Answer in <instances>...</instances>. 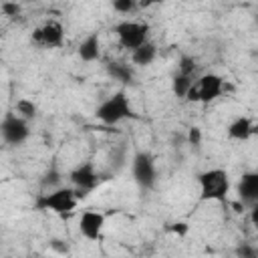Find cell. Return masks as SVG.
I'll return each instance as SVG.
<instances>
[{
    "instance_id": "16",
    "label": "cell",
    "mask_w": 258,
    "mask_h": 258,
    "mask_svg": "<svg viewBox=\"0 0 258 258\" xmlns=\"http://www.w3.org/2000/svg\"><path fill=\"white\" fill-rule=\"evenodd\" d=\"M191 85H194V79H191V77L175 75L173 81H171V91H173V95H175L177 99H185V95H187V91L191 89Z\"/></svg>"
},
{
    "instance_id": "20",
    "label": "cell",
    "mask_w": 258,
    "mask_h": 258,
    "mask_svg": "<svg viewBox=\"0 0 258 258\" xmlns=\"http://www.w3.org/2000/svg\"><path fill=\"white\" fill-rule=\"evenodd\" d=\"M135 8H137L135 0H113V10L119 12V14H129Z\"/></svg>"
},
{
    "instance_id": "12",
    "label": "cell",
    "mask_w": 258,
    "mask_h": 258,
    "mask_svg": "<svg viewBox=\"0 0 258 258\" xmlns=\"http://www.w3.org/2000/svg\"><path fill=\"white\" fill-rule=\"evenodd\" d=\"M77 54L81 60L85 62H93V60H99L101 56V38L97 32H91L89 36H85L77 48Z\"/></svg>"
},
{
    "instance_id": "13",
    "label": "cell",
    "mask_w": 258,
    "mask_h": 258,
    "mask_svg": "<svg viewBox=\"0 0 258 258\" xmlns=\"http://www.w3.org/2000/svg\"><path fill=\"white\" fill-rule=\"evenodd\" d=\"M228 137L234 141H248L254 133V123L250 117H238L228 125Z\"/></svg>"
},
{
    "instance_id": "9",
    "label": "cell",
    "mask_w": 258,
    "mask_h": 258,
    "mask_svg": "<svg viewBox=\"0 0 258 258\" xmlns=\"http://www.w3.org/2000/svg\"><path fill=\"white\" fill-rule=\"evenodd\" d=\"M224 79L216 73H206L196 81L198 87V95H200V103H212L216 101L222 93H224Z\"/></svg>"
},
{
    "instance_id": "14",
    "label": "cell",
    "mask_w": 258,
    "mask_h": 258,
    "mask_svg": "<svg viewBox=\"0 0 258 258\" xmlns=\"http://www.w3.org/2000/svg\"><path fill=\"white\" fill-rule=\"evenodd\" d=\"M155 56H157V46H155V42H151V40H147V42L141 44L139 48L131 50V60H133V64H137V67H147V64H151V62L155 60Z\"/></svg>"
},
{
    "instance_id": "6",
    "label": "cell",
    "mask_w": 258,
    "mask_h": 258,
    "mask_svg": "<svg viewBox=\"0 0 258 258\" xmlns=\"http://www.w3.org/2000/svg\"><path fill=\"white\" fill-rule=\"evenodd\" d=\"M131 171H133V179H135L141 187L149 189V187L155 185V179H157L155 161H153V157H151L147 151L135 153V157H133V161H131Z\"/></svg>"
},
{
    "instance_id": "5",
    "label": "cell",
    "mask_w": 258,
    "mask_h": 258,
    "mask_svg": "<svg viewBox=\"0 0 258 258\" xmlns=\"http://www.w3.org/2000/svg\"><path fill=\"white\" fill-rule=\"evenodd\" d=\"M0 135L8 145H22L30 135L28 121L18 117L16 113H8L0 123Z\"/></svg>"
},
{
    "instance_id": "25",
    "label": "cell",
    "mask_w": 258,
    "mask_h": 258,
    "mask_svg": "<svg viewBox=\"0 0 258 258\" xmlns=\"http://www.w3.org/2000/svg\"><path fill=\"white\" fill-rule=\"evenodd\" d=\"M50 248H52L54 252H58V254H69V246H67L62 240H58V238H52V240H50Z\"/></svg>"
},
{
    "instance_id": "2",
    "label": "cell",
    "mask_w": 258,
    "mask_h": 258,
    "mask_svg": "<svg viewBox=\"0 0 258 258\" xmlns=\"http://www.w3.org/2000/svg\"><path fill=\"white\" fill-rule=\"evenodd\" d=\"M95 117L105 125H117L123 119L133 117V109L129 103V97L125 91H117L111 97H107L95 111Z\"/></svg>"
},
{
    "instance_id": "26",
    "label": "cell",
    "mask_w": 258,
    "mask_h": 258,
    "mask_svg": "<svg viewBox=\"0 0 258 258\" xmlns=\"http://www.w3.org/2000/svg\"><path fill=\"white\" fill-rule=\"evenodd\" d=\"M185 101H189V103H200V95H198V87H196V83H194V85H191V89L187 91Z\"/></svg>"
},
{
    "instance_id": "1",
    "label": "cell",
    "mask_w": 258,
    "mask_h": 258,
    "mask_svg": "<svg viewBox=\"0 0 258 258\" xmlns=\"http://www.w3.org/2000/svg\"><path fill=\"white\" fill-rule=\"evenodd\" d=\"M200 183V200L202 202H224L230 191V177L228 171L214 167L206 169L198 175Z\"/></svg>"
},
{
    "instance_id": "24",
    "label": "cell",
    "mask_w": 258,
    "mask_h": 258,
    "mask_svg": "<svg viewBox=\"0 0 258 258\" xmlns=\"http://www.w3.org/2000/svg\"><path fill=\"white\" fill-rule=\"evenodd\" d=\"M167 230L173 232V234H177V236H185V234L189 232V226H187L185 222H173V224L167 226Z\"/></svg>"
},
{
    "instance_id": "10",
    "label": "cell",
    "mask_w": 258,
    "mask_h": 258,
    "mask_svg": "<svg viewBox=\"0 0 258 258\" xmlns=\"http://www.w3.org/2000/svg\"><path fill=\"white\" fill-rule=\"evenodd\" d=\"M105 228V214L97 210H85L79 218V232L87 240H99Z\"/></svg>"
},
{
    "instance_id": "22",
    "label": "cell",
    "mask_w": 258,
    "mask_h": 258,
    "mask_svg": "<svg viewBox=\"0 0 258 258\" xmlns=\"http://www.w3.org/2000/svg\"><path fill=\"white\" fill-rule=\"evenodd\" d=\"M0 10H2V14L4 16H10V18H14V16H18L20 14V4H16V2H2L0 4Z\"/></svg>"
},
{
    "instance_id": "11",
    "label": "cell",
    "mask_w": 258,
    "mask_h": 258,
    "mask_svg": "<svg viewBox=\"0 0 258 258\" xmlns=\"http://www.w3.org/2000/svg\"><path fill=\"white\" fill-rule=\"evenodd\" d=\"M238 198L242 206H254L258 202V173L246 171L238 181Z\"/></svg>"
},
{
    "instance_id": "3",
    "label": "cell",
    "mask_w": 258,
    "mask_h": 258,
    "mask_svg": "<svg viewBox=\"0 0 258 258\" xmlns=\"http://www.w3.org/2000/svg\"><path fill=\"white\" fill-rule=\"evenodd\" d=\"M77 196H75V189L73 187H56V189H48L46 194L38 196L36 200V208L38 210H48V212H54V214H71L77 206Z\"/></svg>"
},
{
    "instance_id": "21",
    "label": "cell",
    "mask_w": 258,
    "mask_h": 258,
    "mask_svg": "<svg viewBox=\"0 0 258 258\" xmlns=\"http://www.w3.org/2000/svg\"><path fill=\"white\" fill-rule=\"evenodd\" d=\"M236 256L238 258H256L258 256V252H256V248L252 246V244H240L238 248H236Z\"/></svg>"
},
{
    "instance_id": "4",
    "label": "cell",
    "mask_w": 258,
    "mask_h": 258,
    "mask_svg": "<svg viewBox=\"0 0 258 258\" xmlns=\"http://www.w3.org/2000/svg\"><path fill=\"white\" fill-rule=\"evenodd\" d=\"M115 32L121 46L129 50H135L149 40V24L137 22V20H121L115 26Z\"/></svg>"
},
{
    "instance_id": "17",
    "label": "cell",
    "mask_w": 258,
    "mask_h": 258,
    "mask_svg": "<svg viewBox=\"0 0 258 258\" xmlns=\"http://www.w3.org/2000/svg\"><path fill=\"white\" fill-rule=\"evenodd\" d=\"M36 113H38V109H36V105H34L30 99H18V101H16V115L22 117L24 121L34 119Z\"/></svg>"
},
{
    "instance_id": "15",
    "label": "cell",
    "mask_w": 258,
    "mask_h": 258,
    "mask_svg": "<svg viewBox=\"0 0 258 258\" xmlns=\"http://www.w3.org/2000/svg\"><path fill=\"white\" fill-rule=\"evenodd\" d=\"M107 73H109V77H113L119 83H131L133 81V71L125 62H109L107 64Z\"/></svg>"
},
{
    "instance_id": "8",
    "label": "cell",
    "mask_w": 258,
    "mask_h": 258,
    "mask_svg": "<svg viewBox=\"0 0 258 258\" xmlns=\"http://www.w3.org/2000/svg\"><path fill=\"white\" fill-rule=\"evenodd\" d=\"M32 42L48 48H58L64 42V28L58 20H48L32 32Z\"/></svg>"
},
{
    "instance_id": "18",
    "label": "cell",
    "mask_w": 258,
    "mask_h": 258,
    "mask_svg": "<svg viewBox=\"0 0 258 258\" xmlns=\"http://www.w3.org/2000/svg\"><path fill=\"white\" fill-rule=\"evenodd\" d=\"M196 69H198L196 60H194L191 56H187V54H183V56L177 60V75H185V77H191V79H194Z\"/></svg>"
},
{
    "instance_id": "19",
    "label": "cell",
    "mask_w": 258,
    "mask_h": 258,
    "mask_svg": "<svg viewBox=\"0 0 258 258\" xmlns=\"http://www.w3.org/2000/svg\"><path fill=\"white\" fill-rule=\"evenodd\" d=\"M42 187H52V189H56V187H60V173L52 167V169H48L46 173H44V177H42Z\"/></svg>"
},
{
    "instance_id": "23",
    "label": "cell",
    "mask_w": 258,
    "mask_h": 258,
    "mask_svg": "<svg viewBox=\"0 0 258 258\" xmlns=\"http://www.w3.org/2000/svg\"><path fill=\"white\" fill-rule=\"evenodd\" d=\"M187 143L194 145V147H200L202 145V129L200 127H189L187 129Z\"/></svg>"
},
{
    "instance_id": "7",
    "label": "cell",
    "mask_w": 258,
    "mask_h": 258,
    "mask_svg": "<svg viewBox=\"0 0 258 258\" xmlns=\"http://www.w3.org/2000/svg\"><path fill=\"white\" fill-rule=\"evenodd\" d=\"M71 181L75 185V196L77 200H83L95 185H97V171H95V165L91 161H85L81 165H77L73 171H71Z\"/></svg>"
}]
</instances>
